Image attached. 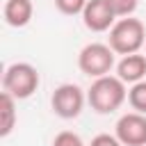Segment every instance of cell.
I'll use <instances>...</instances> for the list:
<instances>
[{
	"instance_id": "cell-1",
	"label": "cell",
	"mask_w": 146,
	"mask_h": 146,
	"mask_svg": "<svg viewBox=\"0 0 146 146\" xmlns=\"http://www.w3.org/2000/svg\"><path fill=\"white\" fill-rule=\"evenodd\" d=\"M128 98L125 82L119 75H103L96 78L87 91V103L98 114H112L116 112Z\"/></svg>"
},
{
	"instance_id": "cell-2",
	"label": "cell",
	"mask_w": 146,
	"mask_h": 146,
	"mask_svg": "<svg viewBox=\"0 0 146 146\" xmlns=\"http://www.w3.org/2000/svg\"><path fill=\"white\" fill-rule=\"evenodd\" d=\"M107 46L116 52V55H135L139 52L141 46H146V27L139 18L135 16H125L119 18L107 36Z\"/></svg>"
},
{
	"instance_id": "cell-3",
	"label": "cell",
	"mask_w": 146,
	"mask_h": 146,
	"mask_svg": "<svg viewBox=\"0 0 146 146\" xmlns=\"http://www.w3.org/2000/svg\"><path fill=\"white\" fill-rule=\"evenodd\" d=\"M39 87V73L27 62H14L2 73V91L14 96L16 100L30 98Z\"/></svg>"
},
{
	"instance_id": "cell-4",
	"label": "cell",
	"mask_w": 146,
	"mask_h": 146,
	"mask_svg": "<svg viewBox=\"0 0 146 146\" xmlns=\"http://www.w3.org/2000/svg\"><path fill=\"white\" fill-rule=\"evenodd\" d=\"M114 50L107 46V43H87L80 55H78V66L84 75L89 78H103V75H110V71L114 68Z\"/></svg>"
},
{
	"instance_id": "cell-5",
	"label": "cell",
	"mask_w": 146,
	"mask_h": 146,
	"mask_svg": "<svg viewBox=\"0 0 146 146\" xmlns=\"http://www.w3.org/2000/svg\"><path fill=\"white\" fill-rule=\"evenodd\" d=\"M84 103H87V94L82 91V87H78L73 82L59 84L50 96L52 112L59 119H78L80 112L84 110Z\"/></svg>"
},
{
	"instance_id": "cell-6",
	"label": "cell",
	"mask_w": 146,
	"mask_h": 146,
	"mask_svg": "<svg viewBox=\"0 0 146 146\" xmlns=\"http://www.w3.org/2000/svg\"><path fill=\"white\" fill-rule=\"evenodd\" d=\"M114 135L123 146H146V114H123L114 125Z\"/></svg>"
},
{
	"instance_id": "cell-7",
	"label": "cell",
	"mask_w": 146,
	"mask_h": 146,
	"mask_svg": "<svg viewBox=\"0 0 146 146\" xmlns=\"http://www.w3.org/2000/svg\"><path fill=\"white\" fill-rule=\"evenodd\" d=\"M116 21H119V16L114 14V9L107 0H89L82 11V23L91 32H107V30H112V25Z\"/></svg>"
},
{
	"instance_id": "cell-8",
	"label": "cell",
	"mask_w": 146,
	"mask_h": 146,
	"mask_svg": "<svg viewBox=\"0 0 146 146\" xmlns=\"http://www.w3.org/2000/svg\"><path fill=\"white\" fill-rule=\"evenodd\" d=\"M116 75L125 82V84H137L146 78V57L135 52V55H125L119 59L116 64Z\"/></svg>"
},
{
	"instance_id": "cell-9",
	"label": "cell",
	"mask_w": 146,
	"mask_h": 146,
	"mask_svg": "<svg viewBox=\"0 0 146 146\" xmlns=\"http://www.w3.org/2000/svg\"><path fill=\"white\" fill-rule=\"evenodd\" d=\"M32 14H34L32 0H7L2 7L5 23L11 27H25L32 21Z\"/></svg>"
},
{
	"instance_id": "cell-10",
	"label": "cell",
	"mask_w": 146,
	"mask_h": 146,
	"mask_svg": "<svg viewBox=\"0 0 146 146\" xmlns=\"http://www.w3.org/2000/svg\"><path fill=\"white\" fill-rule=\"evenodd\" d=\"M16 125V98L7 91L0 94V137H7Z\"/></svg>"
},
{
	"instance_id": "cell-11",
	"label": "cell",
	"mask_w": 146,
	"mask_h": 146,
	"mask_svg": "<svg viewBox=\"0 0 146 146\" xmlns=\"http://www.w3.org/2000/svg\"><path fill=\"white\" fill-rule=\"evenodd\" d=\"M128 103L132 105L135 112L146 114V80H141L128 89Z\"/></svg>"
},
{
	"instance_id": "cell-12",
	"label": "cell",
	"mask_w": 146,
	"mask_h": 146,
	"mask_svg": "<svg viewBox=\"0 0 146 146\" xmlns=\"http://www.w3.org/2000/svg\"><path fill=\"white\" fill-rule=\"evenodd\" d=\"M87 2H89V0H55V7H57L62 14H66V16H78V14L82 16Z\"/></svg>"
},
{
	"instance_id": "cell-13",
	"label": "cell",
	"mask_w": 146,
	"mask_h": 146,
	"mask_svg": "<svg viewBox=\"0 0 146 146\" xmlns=\"http://www.w3.org/2000/svg\"><path fill=\"white\" fill-rule=\"evenodd\" d=\"M52 146H87V144L82 141L80 135H75V132H71V130H62V132L55 135Z\"/></svg>"
},
{
	"instance_id": "cell-14",
	"label": "cell",
	"mask_w": 146,
	"mask_h": 146,
	"mask_svg": "<svg viewBox=\"0 0 146 146\" xmlns=\"http://www.w3.org/2000/svg\"><path fill=\"white\" fill-rule=\"evenodd\" d=\"M107 2L112 5L114 14H116L119 18L132 16V11H135V9H137V5H139V0H107Z\"/></svg>"
},
{
	"instance_id": "cell-15",
	"label": "cell",
	"mask_w": 146,
	"mask_h": 146,
	"mask_svg": "<svg viewBox=\"0 0 146 146\" xmlns=\"http://www.w3.org/2000/svg\"><path fill=\"white\" fill-rule=\"evenodd\" d=\"M89 146H123V144L116 139V135L100 132V135H96V137L91 139V144H89Z\"/></svg>"
}]
</instances>
